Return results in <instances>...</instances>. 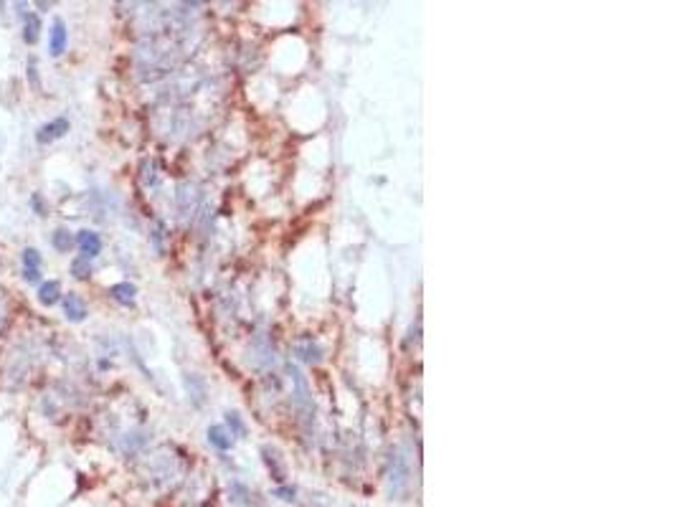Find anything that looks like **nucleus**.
I'll return each mask as SVG.
<instances>
[{"label":"nucleus","mask_w":677,"mask_h":507,"mask_svg":"<svg viewBox=\"0 0 677 507\" xmlns=\"http://www.w3.org/2000/svg\"><path fill=\"white\" fill-rule=\"evenodd\" d=\"M69 130H71V122H69L67 117H56V119H51V122H46V125L38 127L36 142L38 145H51V142L61 140Z\"/></svg>","instance_id":"1"},{"label":"nucleus","mask_w":677,"mask_h":507,"mask_svg":"<svg viewBox=\"0 0 677 507\" xmlns=\"http://www.w3.org/2000/svg\"><path fill=\"white\" fill-rule=\"evenodd\" d=\"M21 264H23V280L26 282H33V284H41V264H44V259H41V251L33 249V246H26V249L21 251Z\"/></svg>","instance_id":"2"},{"label":"nucleus","mask_w":677,"mask_h":507,"mask_svg":"<svg viewBox=\"0 0 677 507\" xmlns=\"http://www.w3.org/2000/svg\"><path fill=\"white\" fill-rule=\"evenodd\" d=\"M67 46H69L67 23L61 21V18H53L51 31H49V53L51 56H61V53L67 51Z\"/></svg>","instance_id":"3"},{"label":"nucleus","mask_w":677,"mask_h":507,"mask_svg":"<svg viewBox=\"0 0 677 507\" xmlns=\"http://www.w3.org/2000/svg\"><path fill=\"white\" fill-rule=\"evenodd\" d=\"M74 239H76V246H79V251H81V257L94 259L96 254L102 251V239H99V234L92 231V228H81Z\"/></svg>","instance_id":"4"},{"label":"nucleus","mask_w":677,"mask_h":507,"mask_svg":"<svg viewBox=\"0 0 677 507\" xmlns=\"http://www.w3.org/2000/svg\"><path fill=\"white\" fill-rule=\"evenodd\" d=\"M61 309H64V315H67V320H71V323H81V320H87V304H84V300H81L79 294L69 292L61 297Z\"/></svg>","instance_id":"5"},{"label":"nucleus","mask_w":677,"mask_h":507,"mask_svg":"<svg viewBox=\"0 0 677 507\" xmlns=\"http://www.w3.org/2000/svg\"><path fill=\"white\" fill-rule=\"evenodd\" d=\"M38 38H41V15L28 10V13H23V41L33 46L38 44Z\"/></svg>","instance_id":"6"},{"label":"nucleus","mask_w":677,"mask_h":507,"mask_svg":"<svg viewBox=\"0 0 677 507\" xmlns=\"http://www.w3.org/2000/svg\"><path fill=\"white\" fill-rule=\"evenodd\" d=\"M38 302L44 307H51L56 302H61V284L56 280H46L38 284Z\"/></svg>","instance_id":"7"},{"label":"nucleus","mask_w":677,"mask_h":507,"mask_svg":"<svg viewBox=\"0 0 677 507\" xmlns=\"http://www.w3.org/2000/svg\"><path fill=\"white\" fill-rule=\"evenodd\" d=\"M51 243H53V249H56V251H61V254H69V251L76 246V239H74V234H71L69 228H59V231H53Z\"/></svg>","instance_id":"8"},{"label":"nucleus","mask_w":677,"mask_h":507,"mask_svg":"<svg viewBox=\"0 0 677 507\" xmlns=\"http://www.w3.org/2000/svg\"><path fill=\"white\" fill-rule=\"evenodd\" d=\"M112 297L117 302H122V304H132L135 302V294H137V287L135 284H130V282H119V284H114V287L110 289Z\"/></svg>","instance_id":"9"},{"label":"nucleus","mask_w":677,"mask_h":507,"mask_svg":"<svg viewBox=\"0 0 677 507\" xmlns=\"http://www.w3.org/2000/svg\"><path fill=\"white\" fill-rule=\"evenodd\" d=\"M208 441H211V447L221 449V452L231 449V436L226 434V429H223V427H211V429H208Z\"/></svg>","instance_id":"10"},{"label":"nucleus","mask_w":677,"mask_h":507,"mask_svg":"<svg viewBox=\"0 0 677 507\" xmlns=\"http://www.w3.org/2000/svg\"><path fill=\"white\" fill-rule=\"evenodd\" d=\"M71 274H74L76 280H87L89 274H92V259L76 257L74 261H71Z\"/></svg>","instance_id":"11"},{"label":"nucleus","mask_w":677,"mask_h":507,"mask_svg":"<svg viewBox=\"0 0 677 507\" xmlns=\"http://www.w3.org/2000/svg\"><path fill=\"white\" fill-rule=\"evenodd\" d=\"M228 427L234 429V434H241L243 424H241V419H239V413H228Z\"/></svg>","instance_id":"12"},{"label":"nucleus","mask_w":677,"mask_h":507,"mask_svg":"<svg viewBox=\"0 0 677 507\" xmlns=\"http://www.w3.org/2000/svg\"><path fill=\"white\" fill-rule=\"evenodd\" d=\"M31 203H33V208H36V216H46V203L41 198H38V193H33Z\"/></svg>","instance_id":"13"},{"label":"nucleus","mask_w":677,"mask_h":507,"mask_svg":"<svg viewBox=\"0 0 677 507\" xmlns=\"http://www.w3.org/2000/svg\"><path fill=\"white\" fill-rule=\"evenodd\" d=\"M28 79H31V87H38V79H36V59L28 61Z\"/></svg>","instance_id":"14"}]
</instances>
